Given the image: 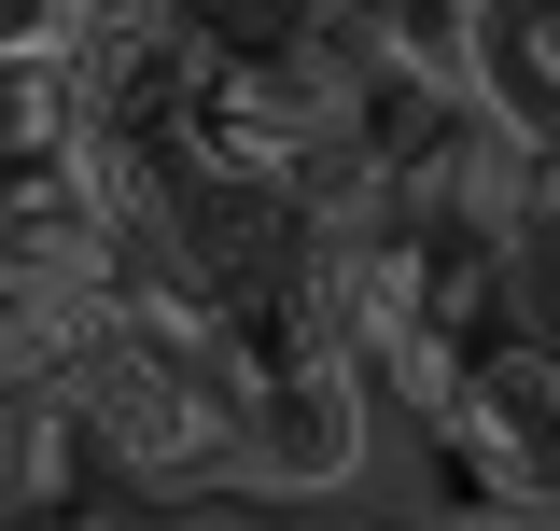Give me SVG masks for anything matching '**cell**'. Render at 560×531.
Returning <instances> with one entry per match:
<instances>
[{
	"label": "cell",
	"mask_w": 560,
	"mask_h": 531,
	"mask_svg": "<svg viewBox=\"0 0 560 531\" xmlns=\"http://www.w3.org/2000/svg\"><path fill=\"white\" fill-rule=\"evenodd\" d=\"M477 98H490L518 140H560V0H490Z\"/></svg>",
	"instance_id": "1"
},
{
	"label": "cell",
	"mask_w": 560,
	"mask_h": 531,
	"mask_svg": "<svg viewBox=\"0 0 560 531\" xmlns=\"http://www.w3.org/2000/svg\"><path fill=\"white\" fill-rule=\"evenodd\" d=\"M518 308L560 335V140H533V182H518Z\"/></svg>",
	"instance_id": "2"
},
{
	"label": "cell",
	"mask_w": 560,
	"mask_h": 531,
	"mask_svg": "<svg viewBox=\"0 0 560 531\" xmlns=\"http://www.w3.org/2000/svg\"><path fill=\"white\" fill-rule=\"evenodd\" d=\"M197 14V43H308L337 0H183Z\"/></svg>",
	"instance_id": "3"
}]
</instances>
